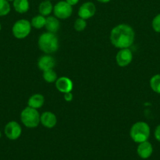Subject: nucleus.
Returning a JSON list of instances; mask_svg holds the SVG:
<instances>
[{
	"label": "nucleus",
	"instance_id": "1",
	"mask_svg": "<svg viewBox=\"0 0 160 160\" xmlns=\"http://www.w3.org/2000/svg\"><path fill=\"white\" fill-rule=\"evenodd\" d=\"M135 32L130 25L121 23L115 27L110 34L111 43L115 48H126L134 42Z\"/></svg>",
	"mask_w": 160,
	"mask_h": 160
},
{
	"label": "nucleus",
	"instance_id": "2",
	"mask_svg": "<svg viewBox=\"0 0 160 160\" xmlns=\"http://www.w3.org/2000/svg\"><path fill=\"white\" fill-rule=\"evenodd\" d=\"M38 44L41 51L46 54L55 52L59 48V41L57 37L55 35V34L48 31L39 36Z\"/></svg>",
	"mask_w": 160,
	"mask_h": 160
},
{
	"label": "nucleus",
	"instance_id": "3",
	"mask_svg": "<svg viewBox=\"0 0 160 160\" xmlns=\"http://www.w3.org/2000/svg\"><path fill=\"white\" fill-rule=\"evenodd\" d=\"M130 134L132 140L136 143L146 142L150 136V127L145 122H136L131 127Z\"/></svg>",
	"mask_w": 160,
	"mask_h": 160
},
{
	"label": "nucleus",
	"instance_id": "4",
	"mask_svg": "<svg viewBox=\"0 0 160 160\" xmlns=\"http://www.w3.org/2000/svg\"><path fill=\"white\" fill-rule=\"evenodd\" d=\"M20 120L22 123L28 128H35L40 123V115L37 109L26 107L20 113Z\"/></svg>",
	"mask_w": 160,
	"mask_h": 160
},
{
	"label": "nucleus",
	"instance_id": "5",
	"mask_svg": "<svg viewBox=\"0 0 160 160\" xmlns=\"http://www.w3.org/2000/svg\"><path fill=\"white\" fill-rule=\"evenodd\" d=\"M31 31V24L28 20H19L15 22L12 28V32L14 37L18 39L25 38L29 35Z\"/></svg>",
	"mask_w": 160,
	"mask_h": 160
},
{
	"label": "nucleus",
	"instance_id": "6",
	"mask_svg": "<svg viewBox=\"0 0 160 160\" xmlns=\"http://www.w3.org/2000/svg\"><path fill=\"white\" fill-rule=\"evenodd\" d=\"M53 13L55 17L58 19L65 20L69 18L72 14V6L67 2L66 1L58 2L53 6Z\"/></svg>",
	"mask_w": 160,
	"mask_h": 160
},
{
	"label": "nucleus",
	"instance_id": "7",
	"mask_svg": "<svg viewBox=\"0 0 160 160\" xmlns=\"http://www.w3.org/2000/svg\"><path fill=\"white\" fill-rule=\"evenodd\" d=\"M5 134L9 140H17L21 135L20 125L16 121H10L5 126Z\"/></svg>",
	"mask_w": 160,
	"mask_h": 160
},
{
	"label": "nucleus",
	"instance_id": "8",
	"mask_svg": "<svg viewBox=\"0 0 160 160\" xmlns=\"http://www.w3.org/2000/svg\"><path fill=\"white\" fill-rule=\"evenodd\" d=\"M133 59V53L129 48H121L115 56L116 63L121 67L128 66Z\"/></svg>",
	"mask_w": 160,
	"mask_h": 160
},
{
	"label": "nucleus",
	"instance_id": "9",
	"mask_svg": "<svg viewBox=\"0 0 160 160\" xmlns=\"http://www.w3.org/2000/svg\"><path fill=\"white\" fill-rule=\"evenodd\" d=\"M96 12V6L91 2H85L80 6L78 11V17L84 20H88L94 16Z\"/></svg>",
	"mask_w": 160,
	"mask_h": 160
},
{
	"label": "nucleus",
	"instance_id": "10",
	"mask_svg": "<svg viewBox=\"0 0 160 160\" xmlns=\"http://www.w3.org/2000/svg\"><path fill=\"white\" fill-rule=\"evenodd\" d=\"M56 89L61 93H67L71 92L73 89V82L70 78L67 77H61L56 79L55 82Z\"/></svg>",
	"mask_w": 160,
	"mask_h": 160
},
{
	"label": "nucleus",
	"instance_id": "11",
	"mask_svg": "<svg viewBox=\"0 0 160 160\" xmlns=\"http://www.w3.org/2000/svg\"><path fill=\"white\" fill-rule=\"evenodd\" d=\"M136 152L141 159H148L153 152V147H152V144L147 141L141 142V143H139V145L137 146Z\"/></svg>",
	"mask_w": 160,
	"mask_h": 160
},
{
	"label": "nucleus",
	"instance_id": "12",
	"mask_svg": "<svg viewBox=\"0 0 160 160\" xmlns=\"http://www.w3.org/2000/svg\"><path fill=\"white\" fill-rule=\"evenodd\" d=\"M55 64H56L55 59L49 54L41 56L38 60V67L42 71L53 69Z\"/></svg>",
	"mask_w": 160,
	"mask_h": 160
},
{
	"label": "nucleus",
	"instance_id": "13",
	"mask_svg": "<svg viewBox=\"0 0 160 160\" xmlns=\"http://www.w3.org/2000/svg\"><path fill=\"white\" fill-rule=\"evenodd\" d=\"M40 123L46 128H53L56 124V117L50 111L44 112L40 115Z\"/></svg>",
	"mask_w": 160,
	"mask_h": 160
},
{
	"label": "nucleus",
	"instance_id": "14",
	"mask_svg": "<svg viewBox=\"0 0 160 160\" xmlns=\"http://www.w3.org/2000/svg\"><path fill=\"white\" fill-rule=\"evenodd\" d=\"M45 28L48 32L53 33V34L57 32L58 30L60 29V22L58 18H56V17H52V16L46 17Z\"/></svg>",
	"mask_w": 160,
	"mask_h": 160
},
{
	"label": "nucleus",
	"instance_id": "15",
	"mask_svg": "<svg viewBox=\"0 0 160 160\" xmlns=\"http://www.w3.org/2000/svg\"><path fill=\"white\" fill-rule=\"evenodd\" d=\"M44 102H45V98L43 95L41 94H35L28 98V106L33 109H37L43 106Z\"/></svg>",
	"mask_w": 160,
	"mask_h": 160
},
{
	"label": "nucleus",
	"instance_id": "16",
	"mask_svg": "<svg viewBox=\"0 0 160 160\" xmlns=\"http://www.w3.org/2000/svg\"><path fill=\"white\" fill-rule=\"evenodd\" d=\"M30 7L28 0H14L13 8L19 13H25Z\"/></svg>",
	"mask_w": 160,
	"mask_h": 160
},
{
	"label": "nucleus",
	"instance_id": "17",
	"mask_svg": "<svg viewBox=\"0 0 160 160\" xmlns=\"http://www.w3.org/2000/svg\"><path fill=\"white\" fill-rule=\"evenodd\" d=\"M53 10V6L50 0H45V1L42 2L39 4V13H40L41 15L44 16V17L50 15Z\"/></svg>",
	"mask_w": 160,
	"mask_h": 160
},
{
	"label": "nucleus",
	"instance_id": "18",
	"mask_svg": "<svg viewBox=\"0 0 160 160\" xmlns=\"http://www.w3.org/2000/svg\"><path fill=\"white\" fill-rule=\"evenodd\" d=\"M45 18L44 16L42 15H37L35 17H33L31 19V27L35 28H37V29H41L43 27H45Z\"/></svg>",
	"mask_w": 160,
	"mask_h": 160
},
{
	"label": "nucleus",
	"instance_id": "19",
	"mask_svg": "<svg viewBox=\"0 0 160 160\" xmlns=\"http://www.w3.org/2000/svg\"><path fill=\"white\" fill-rule=\"evenodd\" d=\"M42 77H43V79L45 80L47 83L56 82V79H57L56 73V72L53 70V69H50V70H47L43 71Z\"/></svg>",
	"mask_w": 160,
	"mask_h": 160
},
{
	"label": "nucleus",
	"instance_id": "20",
	"mask_svg": "<svg viewBox=\"0 0 160 160\" xmlns=\"http://www.w3.org/2000/svg\"><path fill=\"white\" fill-rule=\"evenodd\" d=\"M150 86L154 92L160 94V74H155L151 78Z\"/></svg>",
	"mask_w": 160,
	"mask_h": 160
},
{
	"label": "nucleus",
	"instance_id": "21",
	"mask_svg": "<svg viewBox=\"0 0 160 160\" xmlns=\"http://www.w3.org/2000/svg\"><path fill=\"white\" fill-rule=\"evenodd\" d=\"M10 12V5L7 0H0V17L7 15Z\"/></svg>",
	"mask_w": 160,
	"mask_h": 160
},
{
	"label": "nucleus",
	"instance_id": "22",
	"mask_svg": "<svg viewBox=\"0 0 160 160\" xmlns=\"http://www.w3.org/2000/svg\"><path fill=\"white\" fill-rule=\"evenodd\" d=\"M86 28V20L79 17V18H78L76 20H75V23H74V28H75L77 31H84Z\"/></svg>",
	"mask_w": 160,
	"mask_h": 160
},
{
	"label": "nucleus",
	"instance_id": "23",
	"mask_svg": "<svg viewBox=\"0 0 160 160\" xmlns=\"http://www.w3.org/2000/svg\"><path fill=\"white\" fill-rule=\"evenodd\" d=\"M152 28L157 33H160V13L154 17L152 20Z\"/></svg>",
	"mask_w": 160,
	"mask_h": 160
},
{
	"label": "nucleus",
	"instance_id": "24",
	"mask_svg": "<svg viewBox=\"0 0 160 160\" xmlns=\"http://www.w3.org/2000/svg\"><path fill=\"white\" fill-rule=\"evenodd\" d=\"M64 100H65L66 102H71L72 100V98H73V94L72 93V92L64 93Z\"/></svg>",
	"mask_w": 160,
	"mask_h": 160
},
{
	"label": "nucleus",
	"instance_id": "25",
	"mask_svg": "<svg viewBox=\"0 0 160 160\" xmlns=\"http://www.w3.org/2000/svg\"><path fill=\"white\" fill-rule=\"evenodd\" d=\"M155 138L158 142H160V125L157 126L155 130Z\"/></svg>",
	"mask_w": 160,
	"mask_h": 160
},
{
	"label": "nucleus",
	"instance_id": "26",
	"mask_svg": "<svg viewBox=\"0 0 160 160\" xmlns=\"http://www.w3.org/2000/svg\"><path fill=\"white\" fill-rule=\"evenodd\" d=\"M66 2H67V3H68V4H70L71 6H75V5H76L77 3L78 2V1H79V0H65Z\"/></svg>",
	"mask_w": 160,
	"mask_h": 160
},
{
	"label": "nucleus",
	"instance_id": "27",
	"mask_svg": "<svg viewBox=\"0 0 160 160\" xmlns=\"http://www.w3.org/2000/svg\"><path fill=\"white\" fill-rule=\"evenodd\" d=\"M97 1L100 2H101V3H107V2H108L111 1V0H97Z\"/></svg>",
	"mask_w": 160,
	"mask_h": 160
},
{
	"label": "nucleus",
	"instance_id": "28",
	"mask_svg": "<svg viewBox=\"0 0 160 160\" xmlns=\"http://www.w3.org/2000/svg\"><path fill=\"white\" fill-rule=\"evenodd\" d=\"M7 1H8V2H13L14 0H7Z\"/></svg>",
	"mask_w": 160,
	"mask_h": 160
},
{
	"label": "nucleus",
	"instance_id": "29",
	"mask_svg": "<svg viewBox=\"0 0 160 160\" xmlns=\"http://www.w3.org/2000/svg\"><path fill=\"white\" fill-rule=\"evenodd\" d=\"M1 28H2V27H1V23H0V31H1Z\"/></svg>",
	"mask_w": 160,
	"mask_h": 160
},
{
	"label": "nucleus",
	"instance_id": "30",
	"mask_svg": "<svg viewBox=\"0 0 160 160\" xmlns=\"http://www.w3.org/2000/svg\"><path fill=\"white\" fill-rule=\"evenodd\" d=\"M0 138H1V132H0Z\"/></svg>",
	"mask_w": 160,
	"mask_h": 160
},
{
	"label": "nucleus",
	"instance_id": "31",
	"mask_svg": "<svg viewBox=\"0 0 160 160\" xmlns=\"http://www.w3.org/2000/svg\"></svg>",
	"mask_w": 160,
	"mask_h": 160
}]
</instances>
